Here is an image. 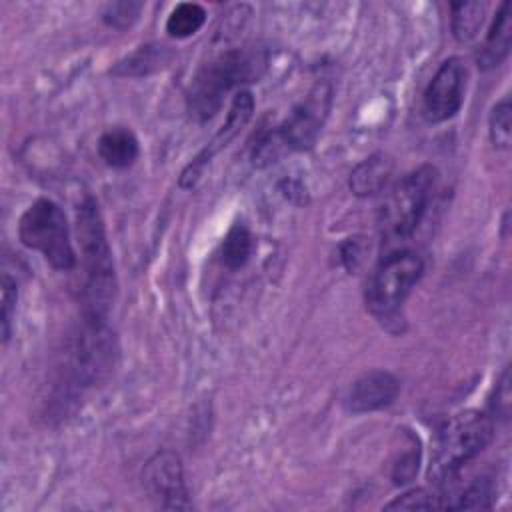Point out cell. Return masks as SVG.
I'll use <instances>...</instances> for the list:
<instances>
[{
  "instance_id": "52a82bcc",
  "label": "cell",
  "mask_w": 512,
  "mask_h": 512,
  "mask_svg": "<svg viewBox=\"0 0 512 512\" xmlns=\"http://www.w3.org/2000/svg\"><path fill=\"white\" fill-rule=\"evenodd\" d=\"M436 184V168L422 164L404 174L392 188L384 206V220L394 236H410L424 218L432 190Z\"/></svg>"
},
{
  "instance_id": "6da1fadb",
  "label": "cell",
  "mask_w": 512,
  "mask_h": 512,
  "mask_svg": "<svg viewBox=\"0 0 512 512\" xmlns=\"http://www.w3.org/2000/svg\"><path fill=\"white\" fill-rule=\"evenodd\" d=\"M76 232L84 264L82 316L108 320V312L116 296V274L104 220L100 216L98 204L92 198H86L80 204Z\"/></svg>"
},
{
  "instance_id": "2e32d148",
  "label": "cell",
  "mask_w": 512,
  "mask_h": 512,
  "mask_svg": "<svg viewBox=\"0 0 512 512\" xmlns=\"http://www.w3.org/2000/svg\"><path fill=\"white\" fill-rule=\"evenodd\" d=\"M138 152V138L128 128H112L98 140V154L112 168H128L138 158Z\"/></svg>"
},
{
  "instance_id": "603a6c76",
  "label": "cell",
  "mask_w": 512,
  "mask_h": 512,
  "mask_svg": "<svg viewBox=\"0 0 512 512\" xmlns=\"http://www.w3.org/2000/svg\"><path fill=\"white\" fill-rule=\"evenodd\" d=\"M384 508L386 510H432V508H440V496L424 488H414L394 498Z\"/></svg>"
},
{
  "instance_id": "8992f818",
  "label": "cell",
  "mask_w": 512,
  "mask_h": 512,
  "mask_svg": "<svg viewBox=\"0 0 512 512\" xmlns=\"http://www.w3.org/2000/svg\"><path fill=\"white\" fill-rule=\"evenodd\" d=\"M116 344L106 320L82 316V324L70 342L68 374L78 386L102 382L114 368Z\"/></svg>"
},
{
  "instance_id": "7c38bea8",
  "label": "cell",
  "mask_w": 512,
  "mask_h": 512,
  "mask_svg": "<svg viewBox=\"0 0 512 512\" xmlns=\"http://www.w3.org/2000/svg\"><path fill=\"white\" fill-rule=\"evenodd\" d=\"M400 390V382L386 370H372L356 378L346 394V408L354 414L374 412L390 406Z\"/></svg>"
},
{
  "instance_id": "3957f363",
  "label": "cell",
  "mask_w": 512,
  "mask_h": 512,
  "mask_svg": "<svg viewBox=\"0 0 512 512\" xmlns=\"http://www.w3.org/2000/svg\"><path fill=\"white\" fill-rule=\"evenodd\" d=\"M492 434V420L478 410H464L446 420L434 442L430 462L432 482L442 490L454 484L462 466L474 460L490 444Z\"/></svg>"
},
{
  "instance_id": "ba28073f",
  "label": "cell",
  "mask_w": 512,
  "mask_h": 512,
  "mask_svg": "<svg viewBox=\"0 0 512 512\" xmlns=\"http://www.w3.org/2000/svg\"><path fill=\"white\" fill-rule=\"evenodd\" d=\"M468 70L462 58L452 56L440 64L422 96V114L428 122H444L456 116L464 102Z\"/></svg>"
},
{
  "instance_id": "5b68a950",
  "label": "cell",
  "mask_w": 512,
  "mask_h": 512,
  "mask_svg": "<svg viewBox=\"0 0 512 512\" xmlns=\"http://www.w3.org/2000/svg\"><path fill=\"white\" fill-rule=\"evenodd\" d=\"M424 274V262L416 252L398 250L386 256L374 270L366 288L368 310L384 322L398 318V312Z\"/></svg>"
},
{
  "instance_id": "cb8c5ba5",
  "label": "cell",
  "mask_w": 512,
  "mask_h": 512,
  "mask_svg": "<svg viewBox=\"0 0 512 512\" xmlns=\"http://www.w3.org/2000/svg\"><path fill=\"white\" fill-rule=\"evenodd\" d=\"M16 300H18V284L16 278H12L8 272L2 274V340L8 342L10 330H12V316L16 312Z\"/></svg>"
},
{
  "instance_id": "d4e9b609",
  "label": "cell",
  "mask_w": 512,
  "mask_h": 512,
  "mask_svg": "<svg viewBox=\"0 0 512 512\" xmlns=\"http://www.w3.org/2000/svg\"><path fill=\"white\" fill-rule=\"evenodd\" d=\"M418 462H420V452L418 446H410V450H406L392 466V480L394 484H406L410 482L416 472H418Z\"/></svg>"
},
{
  "instance_id": "4fadbf2b",
  "label": "cell",
  "mask_w": 512,
  "mask_h": 512,
  "mask_svg": "<svg viewBox=\"0 0 512 512\" xmlns=\"http://www.w3.org/2000/svg\"><path fill=\"white\" fill-rule=\"evenodd\" d=\"M392 170H394V162L390 160V156L382 152L368 156L350 174L352 194L358 198L378 194L386 186L388 178L392 176Z\"/></svg>"
},
{
  "instance_id": "4316f807",
  "label": "cell",
  "mask_w": 512,
  "mask_h": 512,
  "mask_svg": "<svg viewBox=\"0 0 512 512\" xmlns=\"http://www.w3.org/2000/svg\"><path fill=\"white\" fill-rule=\"evenodd\" d=\"M340 254H342V264L346 266V270L354 272V270L358 268V264L362 262L364 248H362V244L354 238V240H348V242H344V244H342Z\"/></svg>"
},
{
  "instance_id": "9a60e30c",
  "label": "cell",
  "mask_w": 512,
  "mask_h": 512,
  "mask_svg": "<svg viewBox=\"0 0 512 512\" xmlns=\"http://www.w3.org/2000/svg\"><path fill=\"white\" fill-rule=\"evenodd\" d=\"M172 56L174 54L168 46L146 44V46H140L138 50H134L132 54H128L124 60H120L110 72L114 76H122V78L148 76V74L164 68L172 60Z\"/></svg>"
},
{
  "instance_id": "ffe728a7",
  "label": "cell",
  "mask_w": 512,
  "mask_h": 512,
  "mask_svg": "<svg viewBox=\"0 0 512 512\" xmlns=\"http://www.w3.org/2000/svg\"><path fill=\"white\" fill-rule=\"evenodd\" d=\"M144 4L138 0H120V2H108L102 6V20L106 26L124 30L130 28L142 12Z\"/></svg>"
},
{
  "instance_id": "5bb4252c",
  "label": "cell",
  "mask_w": 512,
  "mask_h": 512,
  "mask_svg": "<svg viewBox=\"0 0 512 512\" xmlns=\"http://www.w3.org/2000/svg\"><path fill=\"white\" fill-rule=\"evenodd\" d=\"M510 40H512V14H510V4L504 2L492 20L484 46L478 52V64L482 68L498 66L510 52Z\"/></svg>"
},
{
  "instance_id": "484cf974",
  "label": "cell",
  "mask_w": 512,
  "mask_h": 512,
  "mask_svg": "<svg viewBox=\"0 0 512 512\" xmlns=\"http://www.w3.org/2000/svg\"><path fill=\"white\" fill-rule=\"evenodd\" d=\"M512 394H510V370L506 368L496 384V392H494V400H492V414L496 418L506 420L510 416V404H512Z\"/></svg>"
},
{
  "instance_id": "8fae6325",
  "label": "cell",
  "mask_w": 512,
  "mask_h": 512,
  "mask_svg": "<svg viewBox=\"0 0 512 512\" xmlns=\"http://www.w3.org/2000/svg\"><path fill=\"white\" fill-rule=\"evenodd\" d=\"M254 112V98L248 90H240L234 100H232V106L228 110V116H226V122L220 126V130L216 132V136L208 142V146L184 168L182 176H180V186L182 188H192L198 178L202 176V170L204 166L210 162V158L222 150L244 126L246 122L250 120Z\"/></svg>"
},
{
  "instance_id": "ac0fdd59",
  "label": "cell",
  "mask_w": 512,
  "mask_h": 512,
  "mask_svg": "<svg viewBox=\"0 0 512 512\" xmlns=\"http://www.w3.org/2000/svg\"><path fill=\"white\" fill-rule=\"evenodd\" d=\"M206 22L204 6L196 2H180L172 8L166 20V32L172 38H188L196 34Z\"/></svg>"
},
{
  "instance_id": "44dd1931",
  "label": "cell",
  "mask_w": 512,
  "mask_h": 512,
  "mask_svg": "<svg viewBox=\"0 0 512 512\" xmlns=\"http://www.w3.org/2000/svg\"><path fill=\"white\" fill-rule=\"evenodd\" d=\"M512 138V106L510 100H502L492 108L490 114V140L496 148L508 150Z\"/></svg>"
},
{
  "instance_id": "7402d4cb",
  "label": "cell",
  "mask_w": 512,
  "mask_h": 512,
  "mask_svg": "<svg viewBox=\"0 0 512 512\" xmlns=\"http://www.w3.org/2000/svg\"><path fill=\"white\" fill-rule=\"evenodd\" d=\"M288 150V146L284 144L282 136H280V130L274 128L270 132H264L256 144H254V150H252V164L256 168H264L272 162H276L284 152Z\"/></svg>"
},
{
  "instance_id": "9c48e42d",
  "label": "cell",
  "mask_w": 512,
  "mask_h": 512,
  "mask_svg": "<svg viewBox=\"0 0 512 512\" xmlns=\"http://www.w3.org/2000/svg\"><path fill=\"white\" fill-rule=\"evenodd\" d=\"M144 490L150 500L166 510L190 508L188 490L184 484L182 462L172 450L156 452L142 470Z\"/></svg>"
},
{
  "instance_id": "7a4b0ae2",
  "label": "cell",
  "mask_w": 512,
  "mask_h": 512,
  "mask_svg": "<svg viewBox=\"0 0 512 512\" xmlns=\"http://www.w3.org/2000/svg\"><path fill=\"white\" fill-rule=\"evenodd\" d=\"M264 64L266 60L260 52L244 48L226 50L204 64L194 76L186 94L190 118L196 122L210 120L220 110L224 96L232 88L258 78L264 70Z\"/></svg>"
},
{
  "instance_id": "e0dca14e",
  "label": "cell",
  "mask_w": 512,
  "mask_h": 512,
  "mask_svg": "<svg viewBox=\"0 0 512 512\" xmlns=\"http://www.w3.org/2000/svg\"><path fill=\"white\" fill-rule=\"evenodd\" d=\"M252 234L244 224H234L222 240L220 260L228 270L242 268L252 254Z\"/></svg>"
},
{
  "instance_id": "277c9868",
  "label": "cell",
  "mask_w": 512,
  "mask_h": 512,
  "mask_svg": "<svg viewBox=\"0 0 512 512\" xmlns=\"http://www.w3.org/2000/svg\"><path fill=\"white\" fill-rule=\"evenodd\" d=\"M18 238L26 248L40 252L56 270L66 272L76 266L66 214L48 198H40L26 208L18 222Z\"/></svg>"
},
{
  "instance_id": "d6986e66",
  "label": "cell",
  "mask_w": 512,
  "mask_h": 512,
  "mask_svg": "<svg viewBox=\"0 0 512 512\" xmlns=\"http://www.w3.org/2000/svg\"><path fill=\"white\" fill-rule=\"evenodd\" d=\"M450 10H452V32L456 40L470 42L478 34L484 22L486 4L484 2H452Z\"/></svg>"
},
{
  "instance_id": "30bf717a",
  "label": "cell",
  "mask_w": 512,
  "mask_h": 512,
  "mask_svg": "<svg viewBox=\"0 0 512 512\" xmlns=\"http://www.w3.org/2000/svg\"><path fill=\"white\" fill-rule=\"evenodd\" d=\"M332 102V90L328 84H316L308 98L294 108V112L278 126L280 136L288 150H308L328 116Z\"/></svg>"
}]
</instances>
